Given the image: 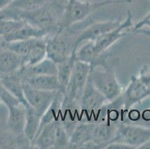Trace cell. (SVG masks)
<instances>
[{
  "label": "cell",
  "mask_w": 150,
  "mask_h": 149,
  "mask_svg": "<svg viewBox=\"0 0 150 149\" xmlns=\"http://www.w3.org/2000/svg\"><path fill=\"white\" fill-rule=\"evenodd\" d=\"M134 34H140V35H144L146 36L150 37V28H140V29H137L136 31H134Z\"/></svg>",
  "instance_id": "obj_33"
},
{
  "label": "cell",
  "mask_w": 150,
  "mask_h": 149,
  "mask_svg": "<svg viewBox=\"0 0 150 149\" xmlns=\"http://www.w3.org/2000/svg\"><path fill=\"white\" fill-rule=\"evenodd\" d=\"M42 116L29 105L25 107V125L24 135L30 143H33L40 128Z\"/></svg>",
  "instance_id": "obj_19"
},
{
  "label": "cell",
  "mask_w": 150,
  "mask_h": 149,
  "mask_svg": "<svg viewBox=\"0 0 150 149\" xmlns=\"http://www.w3.org/2000/svg\"><path fill=\"white\" fill-rule=\"evenodd\" d=\"M90 78L99 92L105 97L108 103L122 95V87L115 72L108 66L98 64L91 68Z\"/></svg>",
  "instance_id": "obj_2"
},
{
  "label": "cell",
  "mask_w": 150,
  "mask_h": 149,
  "mask_svg": "<svg viewBox=\"0 0 150 149\" xmlns=\"http://www.w3.org/2000/svg\"><path fill=\"white\" fill-rule=\"evenodd\" d=\"M26 22L23 20H8L0 23V37L14 32L23 27Z\"/></svg>",
  "instance_id": "obj_28"
},
{
  "label": "cell",
  "mask_w": 150,
  "mask_h": 149,
  "mask_svg": "<svg viewBox=\"0 0 150 149\" xmlns=\"http://www.w3.org/2000/svg\"><path fill=\"white\" fill-rule=\"evenodd\" d=\"M75 61H76V58H75L74 54H73L67 61L58 64L57 76L61 84V90L64 94L66 93L67 87L70 81Z\"/></svg>",
  "instance_id": "obj_25"
},
{
  "label": "cell",
  "mask_w": 150,
  "mask_h": 149,
  "mask_svg": "<svg viewBox=\"0 0 150 149\" xmlns=\"http://www.w3.org/2000/svg\"><path fill=\"white\" fill-rule=\"evenodd\" d=\"M26 64L25 56L3 49L0 52V76L16 73Z\"/></svg>",
  "instance_id": "obj_14"
},
{
  "label": "cell",
  "mask_w": 150,
  "mask_h": 149,
  "mask_svg": "<svg viewBox=\"0 0 150 149\" xmlns=\"http://www.w3.org/2000/svg\"><path fill=\"white\" fill-rule=\"evenodd\" d=\"M1 103H2V99L0 98V104H1Z\"/></svg>",
  "instance_id": "obj_36"
},
{
  "label": "cell",
  "mask_w": 150,
  "mask_h": 149,
  "mask_svg": "<svg viewBox=\"0 0 150 149\" xmlns=\"http://www.w3.org/2000/svg\"><path fill=\"white\" fill-rule=\"evenodd\" d=\"M0 98L2 99V103L5 104L8 108L10 107L16 106L20 105L21 102L16 97L13 96L8 90L5 87L0 81Z\"/></svg>",
  "instance_id": "obj_29"
},
{
  "label": "cell",
  "mask_w": 150,
  "mask_h": 149,
  "mask_svg": "<svg viewBox=\"0 0 150 149\" xmlns=\"http://www.w3.org/2000/svg\"><path fill=\"white\" fill-rule=\"evenodd\" d=\"M13 1L14 0H0V11L10 6Z\"/></svg>",
  "instance_id": "obj_32"
},
{
  "label": "cell",
  "mask_w": 150,
  "mask_h": 149,
  "mask_svg": "<svg viewBox=\"0 0 150 149\" xmlns=\"http://www.w3.org/2000/svg\"><path fill=\"white\" fill-rule=\"evenodd\" d=\"M118 125L111 124L108 121H99L95 123L92 140L84 148H105L108 144L115 136Z\"/></svg>",
  "instance_id": "obj_11"
},
{
  "label": "cell",
  "mask_w": 150,
  "mask_h": 149,
  "mask_svg": "<svg viewBox=\"0 0 150 149\" xmlns=\"http://www.w3.org/2000/svg\"><path fill=\"white\" fill-rule=\"evenodd\" d=\"M148 96H150V70L143 69L137 75L132 76L122 93L124 110H129Z\"/></svg>",
  "instance_id": "obj_4"
},
{
  "label": "cell",
  "mask_w": 150,
  "mask_h": 149,
  "mask_svg": "<svg viewBox=\"0 0 150 149\" xmlns=\"http://www.w3.org/2000/svg\"><path fill=\"white\" fill-rule=\"evenodd\" d=\"M91 68L92 66L90 64L76 60L63 105H78L79 106L80 100L89 78Z\"/></svg>",
  "instance_id": "obj_3"
},
{
  "label": "cell",
  "mask_w": 150,
  "mask_h": 149,
  "mask_svg": "<svg viewBox=\"0 0 150 149\" xmlns=\"http://www.w3.org/2000/svg\"><path fill=\"white\" fill-rule=\"evenodd\" d=\"M67 29L58 30L54 36L46 39V57L57 64L67 61L73 53L76 36L69 37Z\"/></svg>",
  "instance_id": "obj_5"
},
{
  "label": "cell",
  "mask_w": 150,
  "mask_h": 149,
  "mask_svg": "<svg viewBox=\"0 0 150 149\" xmlns=\"http://www.w3.org/2000/svg\"><path fill=\"white\" fill-rule=\"evenodd\" d=\"M52 1V0H14L10 6L23 11H30L50 5Z\"/></svg>",
  "instance_id": "obj_27"
},
{
  "label": "cell",
  "mask_w": 150,
  "mask_h": 149,
  "mask_svg": "<svg viewBox=\"0 0 150 149\" xmlns=\"http://www.w3.org/2000/svg\"><path fill=\"white\" fill-rule=\"evenodd\" d=\"M149 139H150L149 128L120 123L118 125L115 136L110 143L119 142L125 143L137 149Z\"/></svg>",
  "instance_id": "obj_7"
},
{
  "label": "cell",
  "mask_w": 150,
  "mask_h": 149,
  "mask_svg": "<svg viewBox=\"0 0 150 149\" xmlns=\"http://www.w3.org/2000/svg\"><path fill=\"white\" fill-rule=\"evenodd\" d=\"M23 88L26 102L43 117L50 105L54 100L58 91H46L34 88L23 82Z\"/></svg>",
  "instance_id": "obj_9"
},
{
  "label": "cell",
  "mask_w": 150,
  "mask_h": 149,
  "mask_svg": "<svg viewBox=\"0 0 150 149\" xmlns=\"http://www.w3.org/2000/svg\"><path fill=\"white\" fill-rule=\"evenodd\" d=\"M2 37H0V52L2 51V50L4 49L3 48H2Z\"/></svg>",
  "instance_id": "obj_35"
},
{
  "label": "cell",
  "mask_w": 150,
  "mask_h": 149,
  "mask_svg": "<svg viewBox=\"0 0 150 149\" xmlns=\"http://www.w3.org/2000/svg\"><path fill=\"white\" fill-rule=\"evenodd\" d=\"M0 81L2 82V84L5 86V88L8 90L13 96L16 97L22 104H23L25 107L28 105V102L25 100V95H24L22 80L17 76V72L11 74V75L0 76Z\"/></svg>",
  "instance_id": "obj_23"
},
{
  "label": "cell",
  "mask_w": 150,
  "mask_h": 149,
  "mask_svg": "<svg viewBox=\"0 0 150 149\" xmlns=\"http://www.w3.org/2000/svg\"><path fill=\"white\" fill-rule=\"evenodd\" d=\"M126 15L127 16H126L125 20L122 22L118 26L116 27L111 31L105 33V35L101 36L97 40L95 41L96 52L99 54H102V53H104L118 40L125 36L126 35L125 30L134 27L133 23H132L133 15L131 13L130 11H127Z\"/></svg>",
  "instance_id": "obj_10"
},
{
  "label": "cell",
  "mask_w": 150,
  "mask_h": 149,
  "mask_svg": "<svg viewBox=\"0 0 150 149\" xmlns=\"http://www.w3.org/2000/svg\"><path fill=\"white\" fill-rule=\"evenodd\" d=\"M105 149H135V148L128 144L119 142H113L107 145Z\"/></svg>",
  "instance_id": "obj_31"
},
{
  "label": "cell",
  "mask_w": 150,
  "mask_h": 149,
  "mask_svg": "<svg viewBox=\"0 0 150 149\" xmlns=\"http://www.w3.org/2000/svg\"><path fill=\"white\" fill-rule=\"evenodd\" d=\"M69 142V135L68 134L66 126L64 122L58 119L55 124L54 148H68Z\"/></svg>",
  "instance_id": "obj_26"
},
{
  "label": "cell",
  "mask_w": 150,
  "mask_h": 149,
  "mask_svg": "<svg viewBox=\"0 0 150 149\" xmlns=\"http://www.w3.org/2000/svg\"><path fill=\"white\" fill-rule=\"evenodd\" d=\"M7 128L11 133L17 136L24 135L25 125V106L23 104L8 107Z\"/></svg>",
  "instance_id": "obj_15"
},
{
  "label": "cell",
  "mask_w": 150,
  "mask_h": 149,
  "mask_svg": "<svg viewBox=\"0 0 150 149\" xmlns=\"http://www.w3.org/2000/svg\"><path fill=\"white\" fill-rule=\"evenodd\" d=\"M83 43L73 53L76 60L90 64L91 66L100 64L99 61L102 54L96 52L95 41H86Z\"/></svg>",
  "instance_id": "obj_20"
},
{
  "label": "cell",
  "mask_w": 150,
  "mask_h": 149,
  "mask_svg": "<svg viewBox=\"0 0 150 149\" xmlns=\"http://www.w3.org/2000/svg\"><path fill=\"white\" fill-rule=\"evenodd\" d=\"M132 0H103L101 2H88L81 0H67L58 24V30L67 29L69 27L85 20L91 13L113 4L130 3Z\"/></svg>",
  "instance_id": "obj_1"
},
{
  "label": "cell",
  "mask_w": 150,
  "mask_h": 149,
  "mask_svg": "<svg viewBox=\"0 0 150 149\" xmlns=\"http://www.w3.org/2000/svg\"><path fill=\"white\" fill-rule=\"evenodd\" d=\"M147 26L149 28H150V11L144 18L140 20L137 24L133 27V31H136L137 29H140L144 27Z\"/></svg>",
  "instance_id": "obj_30"
},
{
  "label": "cell",
  "mask_w": 150,
  "mask_h": 149,
  "mask_svg": "<svg viewBox=\"0 0 150 149\" xmlns=\"http://www.w3.org/2000/svg\"><path fill=\"white\" fill-rule=\"evenodd\" d=\"M137 149H150V139H149L148 141L141 145Z\"/></svg>",
  "instance_id": "obj_34"
},
{
  "label": "cell",
  "mask_w": 150,
  "mask_h": 149,
  "mask_svg": "<svg viewBox=\"0 0 150 149\" xmlns=\"http://www.w3.org/2000/svg\"><path fill=\"white\" fill-rule=\"evenodd\" d=\"M95 123L79 122L69 135L68 148H84L92 140Z\"/></svg>",
  "instance_id": "obj_13"
},
{
  "label": "cell",
  "mask_w": 150,
  "mask_h": 149,
  "mask_svg": "<svg viewBox=\"0 0 150 149\" xmlns=\"http://www.w3.org/2000/svg\"><path fill=\"white\" fill-rule=\"evenodd\" d=\"M20 19L49 33L51 31L55 30L57 31L58 30L59 20H57L55 13L52 11L51 4L37 10L20 11Z\"/></svg>",
  "instance_id": "obj_6"
},
{
  "label": "cell",
  "mask_w": 150,
  "mask_h": 149,
  "mask_svg": "<svg viewBox=\"0 0 150 149\" xmlns=\"http://www.w3.org/2000/svg\"><path fill=\"white\" fill-rule=\"evenodd\" d=\"M55 124L56 121H54L43 126L38 132L31 146L39 149L54 148Z\"/></svg>",
  "instance_id": "obj_21"
},
{
  "label": "cell",
  "mask_w": 150,
  "mask_h": 149,
  "mask_svg": "<svg viewBox=\"0 0 150 149\" xmlns=\"http://www.w3.org/2000/svg\"><path fill=\"white\" fill-rule=\"evenodd\" d=\"M48 34V31L33 26L32 25L26 22L23 27L11 34L2 37V38L4 41L11 42V41L29 40L32 38H44Z\"/></svg>",
  "instance_id": "obj_18"
},
{
  "label": "cell",
  "mask_w": 150,
  "mask_h": 149,
  "mask_svg": "<svg viewBox=\"0 0 150 149\" xmlns=\"http://www.w3.org/2000/svg\"><path fill=\"white\" fill-rule=\"evenodd\" d=\"M26 65H35L46 57V39L35 38L28 54Z\"/></svg>",
  "instance_id": "obj_24"
},
{
  "label": "cell",
  "mask_w": 150,
  "mask_h": 149,
  "mask_svg": "<svg viewBox=\"0 0 150 149\" xmlns=\"http://www.w3.org/2000/svg\"><path fill=\"white\" fill-rule=\"evenodd\" d=\"M20 78L26 76H41V75H50L57 76L58 74V64L46 57L45 59L35 65H25L17 72Z\"/></svg>",
  "instance_id": "obj_16"
},
{
  "label": "cell",
  "mask_w": 150,
  "mask_h": 149,
  "mask_svg": "<svg viewBox=\"0 0 150 149\" xmlns=\"http://www.w3.org/2000/svg\"><path fill=\"white\" fill-rule=\"evenodd\" d=\"M106 102L108 101L105 97L96 88L89 76L79 103L82 113L87 117H90L93 113H98L102 107L106 105Z\"/></svg>",
  "instance_id": "obj_8"
},
{
  "label": "cell",
  "mask_w": 150,
  "mask_h": 149,
  "mask_svg": "<svg viewBox=\"0 0 150 149\" xmlns=\"http://www.w3.org/2000/svg\"><path fill=\"white\" fill-rule=\"evenodd\" d=\"M23 82L29 84L34 88L46 91L61 90V84L57 76L41 75L20 78Z\"/></svg>",
  "instance_id": "obj_17"
},
{
  "label": "cell",
  "mask_w": 150,
  "mask_h": 149,
  "mask_svg": "<svg viewBox=\"0 0 150 149\" xmlns=\"http://www.w3.org/2000/svg\"><path fill=\"white\" fill-rule=\"evenodd\" d=\"M64 98L65 94L61 90H58L56 95L54 97V100L52 101L51 105H50V107L47 108V110H46V112L42 117L38 132L43 128V126L52 122V121H56L60 118V114H61V111L62 110Z\"/></svg>",
  "instance_id": "obj_22"
},
{
  "label": "cell",
  "mask_w": 150,
  "mask_h": 149,
  "mask_svg": "<svg viewBox=\"0 0 150 149\" xmlns=\"http://www.w3.org/2000/svg\"><path fill=\"white\" fill-rule=\"evenodd\" d=\"M120 24V22L119 21H106L100 22L90 25L88 28L81 31L79 35L76 36L73 53L81 43L86 41H96L101 36L115 28Z\"/></svg>",
  "instance_id": "obj_12"
}]
</instances>
